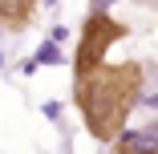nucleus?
Here are the masks:
<instances>
[{"instance_id": "f257e3e1", "label": "nucleus", "mask_w": 158, "mask_h": 154, "mask_svg": "<svg viewBox=\"0 0 158 154\" xmlns=\"http://www.w3.org/2000/svg\"><path fill=\"white\" fill-rule=\"evenodd\" d=\"M146 85L142 61H118V65H98L81 77H73V102L81 110L85 130L98 142H114L126 122H130L138 98Z\"/></svg>"}, {"instance_id": "f03ea898", "label": "nucleus", "mask_w": 158, "mask_h": 154, "mask_svg": "<svg viewBox=\"0 0 158 154\" xmlns=\"http://www.w3.org/2000/svg\"><path fill=\"white\" fill-rule=\"evenodd\" d=\"M122 37H130V24H122V20L110 16V12H89V20L81 24L77 53H73V77L106 65V53H110Z\"/></svg>"}, {"instance_id": "7ed1b4c3", "label": "nucleus", "mask_w": 158, "mask_h": 154, "mask_svg": "<svg viewBox=\"0 0 158 154\" xmlns=\"http://www.w3.org/2000/svg\"><path fill=\"white\" fill-rule=\"evenodd\" d=\"M41 0H0V28L4 33H24L37 20Z\"/></svg>"}, {"instance_id": "20e7f679", "label": "nucleus", "mask_w": 158, "mask_h": 154, "mask_svg": "<svg viewBox=\"0 0 158 154\" xmlns=\"http://www.w3.org/2000/svg\"><path fill=\"white\" fill-rule=\"evenodd\" d=\"M114 154H158V150H154L146 138H134V134L122 130V134L114 138Z\"/></svg>"}]
</instances>
